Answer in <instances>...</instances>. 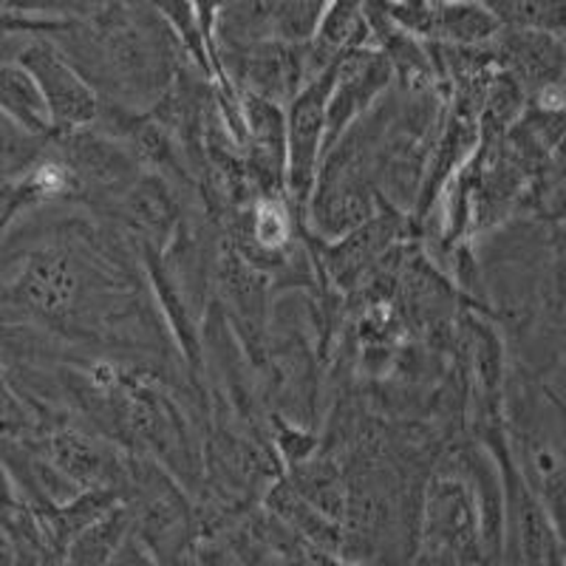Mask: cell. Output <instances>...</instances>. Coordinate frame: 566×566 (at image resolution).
<instances>
[{
  "mask_svg": "<svg viewBox=\"0 0 566 566\" xmlns=\"http://www.w3.org/2000/svg\"><path fill=\"white\" fill-rule=\"evenodd\" d=\"M419 560L479 564L484 558L476 493L464 476H437L424 490Z\"/></svg>",
  "mask_w": 566,
  "mask_h": 566,
  "instance_id": "obj_1",
  "label": "cell"
},
{
  "mask_svg": "<svg viewBox=\"0 0 566 566\" xmlns=\"http://www.w3.org/2000/svg\"><path fill=\"white\" fill-rule=\"evenodd\" d=\"M337 57L326 69L317 71L315 77L306 80L283 108L286 111V193L295 201V207H303V210H306L317 168H321L326 103L332 83H335Z\"/></svg>",
  "mask_w": 566,
  "mask_h": 566,
  "instance_id": "obj_2",
  "label": "cell"
},
{
  "mask_svg": "<svg viewBox=\"0 0 566 566\" xmlns=\"http://www.w3.org/2000/svg\"><path fill=\"white\" fill-rule=\"evenodd\" d=\"M18 63L32 74L45 108L52 116V134L85 128L99 119V97L71 60L45 34H34L18 52Z\"/></svg>",
  "mask_w": 566,
  "mask_h": 566,
  "instance_id": "obj_3",
  "label": "cell"
},
{
  "mask_svg": "<svg viewBox=\"0 0 566 566\" xmlns=\"http://www.w3.org/2000/svg\"><path fill=\"white\" fill-rule=\"evenodd\" d=\"M488 451L499 459V476L504 493V544L513 538L518 560L527 564H549L560 560V541L555 524L549 522L547 507L541 504L535 490L522 476L518 464L510 459V444L502 433H488Z\"/></svg>",
  "mask_w": 566,
  "mask_h": 566,
  "instance_id": "obj_4",
  "label": "cell"
},
{
  "mask_svg": "<svg viewBox=\"0 0 566 566\" xmlns=\"http://www.w3.org/2000/svg\"><path fill=\"white\" fill-rule=\"evenodd\" d=\"M394 69L386 54L374 43L352 45L337 57L335 83L328 91L326 103V136H323V154L352 128L363 114L380 99L382 91L391 85Z\"/></svg>",
  "mask_w": 566,
  "mask_h": 566,
  "instance_id": "obj_5",
  "label": "cell"
},
{
  "mask_svg": "<svg viewBox=\"0 0 566 566\" xmlns=\"http://www.w3.org/2000/svg\"><path fill=\"white\" fill-rule=\"evenodd\" d=\"M27 439L80 490H119V482L125 479V464L114 448L77 428H54L38 437V442L29 433Z\"/></svg>",
  "mask_w": 566,
  "mask_h": 566,
  "instance_id": "obj_6",
  "label": "cell"
},
{
  "mask_svg": "<svg viewBox=\"0 0 566 566\" xmlns=\"http://www.w3.org/2000/svg\"><path fill=\"white\" fill-rule=\"evenodd\" d=\"M91 125L69 134H52L63 148V168L69 170L71 179L83 181L103 190H128L136 181V159L123 139H114L108 134H94Z\"/></svg>",
  "mask_w": 566,
  "mask_h": 566,
  "instance_id": "obj_7",
  "label": "cell"
},
{
  "mask_svg": "<svg viewBox=\"0 0 566 566\" xmlns=\"http://www.w3.org/2000/svg\"><path fill=\"white\" fill-rule=\"evenodd\" d=\"M490 49L495 63L507 69L522 85H533V91L560 83L564 77V34L502 29L490 40Z\"/></svg>",
  "mask_w": 566,
  "mask_h": 566,
  "instance_id": "obj_8",
  "label": "cell"
},
{
  "mask_svg": "<svg viewBox=\"0 0 566 566\" xmlns=\"http://www.w3.org/2000/svg\"><path fill=\"white\" fill-rule=\"evenodd\" d=\"M402 216L394 210L374 212L371 219L363 221L360 227L348 230L346 235L326 244V266L328 275L335 277L340 286H352L360 281L366 272H371L374 261H380L391 241L399 235Z\"/></svg>",
  "mask_w": 566,
  "mask_h": 566,
  "instance_id": "obj_9",
  "label": "cell"
},
{
  "mask_svg": "<svg viewBox=\"0 0 566 566\" xmlns=\"http://www.w3.org/2000/svg\"><path fill=\"white\" fill-rule=\"evenodd\" d=\"M14 292L29 310L43 317H63L77 301L80 281L69 258L57 250H40L20 270Z\"/></svg>",
  "mask_w": 566,
  "mask_h": 566,
  "instance_id": "obj_10",
  "label": "cell"
},
{
  "mask_svg": "<svg viewBox=\"0 0 566 566\" xmlns=\"http://www.w3.org/2000/svg\"><path fill=\"white\" fill-rule=\"evenodd\" d=\"M125 212L128 219L145 232V239L165 244L174 235L176 219H179V205L174 199V190L161 176H136L134 185L125 190Z\"/></svg>",
  "mask_w": 566,
  "mask_h": 566,
  "instance_id": "obj_11",
  "label": "cell"
},
{
  "mask_svg": "<svg viewBox=\"0 0 566 566\" xmlns=\"http://www.w3.org/2000/svg\"><path fill=\"white\" fill-rule=\"evenodd\" d=\"M130 530H134V513L119 499L69 541L65 560L69 564H111Z\"/></svg>",
  "mask_w": 566,
  "mask_h": 566,
  "instance_id": "obj_12",
  "label": "cell"
},
{
  "mask_svg": "<svg viewBox=\"0 0 566 566\" xmlns=\"http://www.w3.org/2000/svg\"><path fill=\"white\" fill-rule=\"evenodd\" d=\"M216 275H219L221 292H224L227 303L239 315L241 326L258 328V321L264 317V275L239 250L221 252Z\"/></svg>",
  "mask_w": 566,
  "mask_h": 566,
  "instance_id": "obj_13",
  "label": "cell"
},
{
  "mask_svg": "<svg viewBox=\"0 0 566 566\" xmlns=\"http://www.w3.org/2000/svg\"><path fill=\"white\" fill-rule=\"evenodd\" d=\"M0 111H7L27 130L38 136H52V116L45 108L38 83L23 65L14 60H0Z\"/></svg>",
  "mask_w": 566,
  "mask_h": 566,
  "instance_id": "obj_14",
  "label": "cell"
},
{
  "mask_svg": "<svg viewBox=\"0 0 566 566\" xmlns=\"http://www.w3.org/2000/svg\"><path fill=\"white\" fill-rule=\"evenodd\" d=\"M502 32L482 0H437L433 40L448 45H488Z\"/></svg>",
  "mask_w": 566,
  "mask_h": 566,
  "instance_id": "obj_15",
  "label": "cell"
},
{
  "mask_svg": "<svg viewBox=\"0 0 566 566\" xmlns=\"http://www.w3.org/2000/svg\"><path fill=\"white\" fill-rule=\"evenodd\" d=\"M502 29L564 34V0H482Z\"/></svg>",
  "mask_w": 566,
  "mask_h": 566,
  "instance_id": "obj_16",
  "label": "cell"
},
{
  "mask_svg": "<svg viewBox=\"0 0 566 566\" xmlns=\"http://www.w3.org/2000/svg\"><path fill=\"white\" fill-rule=\"evenodd\" d=\"M290 484L326 518L340 522L343 510L348 507V499L340 473L332 468V462H303V470H297Z\"/></svg>",
  "mask_w": 566,
  "mask_h": 566,
  "instance_id": "obj_17",
  "label": "cell"
},
{
  "mask_svg": "<svg viewBox=\"0 0 566 566\" xmlns=\"http://www.w3.org/2000/svg\"><path fill=\"white\" fill-rule=\"evenodd\" d=\"M247 239H252V247L261 250V255L270 258L283 252V247L292 239L290 207L281 196H261L255 207L247 216Z\"/></svg>",
  "mask_w": 566,
  "mask_h": 566,
  "instance_id": "obj_18",
  "label": "cell"
},
{
  "mask_svg": "<svg viewBox=\"0 0 566 566\" xmlns=\"http://www.w3.org/2000/svg\"><path fill=\"white\" fill-rule=\"evenodd\" d=\"M332 0H272L270 32L286 43H310Z\"/></svg>",
  "mask_w": 566,
  "mask_h": 566,
  "instance_id": "obj_19",
  "label": "cell"
},
{
  "mask_svg": "<svg viewBox=\"0 0 566 566\" xmlns=\"http://www.w3.org/2000/svg\"><path fill=\"white\" fill-rule=\"evenodd\" d=\"M148 3L154 7V12L168 23L170 32L181 40L187 54L201 65V71H205L207 77H216V65H212L210 49H207L205 34H201L193 0H148Z\"/></svg>",
  "mask_w": 566,
  "mask_h": 566,
  "instance_id": "obj_20",
  "label": "cell"
},
{
  "mask_svg": "<svg viewBox=\"0 0 566 566\" xmlns=\"http://www.w3.org/2000/svg\"><path fill=\"white\" fill-rule=\"evenodd\" d=\"M45 139L49 136L32 134L7 111H0V176L32 168L38 156L43 154Z\"/></svg>",
  "mask_w": 566,
  "mask_h": 566,
  "instance_id": "obj_21",
  "label": "cell"
},
{
  "mask_svg": "<svg viewBox=\"0 0 566 566\" xmlns=\"http://www.w3.org/2000/svg\"><path fill=\"white\" fill-rule=\"evenodd\" d=\"M386 12L419 40H433L437 0H382Z\"/></svg>",
  "mask_w": 566,
  "mask_h": 566,
  "instance_id": "obj_22",
  "label": "cell"
},
{
  "mask_svg": "<svg viewBox=\"0 0 566 566\" xmlns=\"http://www.w3.org/2000/svg\"><path fill=\"white\" fill-rule=\"evenodd\" d=\"M29 431H34L32 413L20 402L7 371L0 366V433H7V437H27Z\"/></svg>",
  "mask_w": 566,
  "mask_h": 566,
  "instance_id": "obj_23",
  "label": "cell"
},
{
  "mask_svg": "<svg viewBox=\"0 0 566 566\" xmlns=\"http://www.w3.org/2000/svg\"><path fill=\"white\" fill-rule=\"evenodd\" d=\"M14 507H20L18 488H14L12 476H9L7 464L0 462V510H14Z\"/></svg>",
  "mask_w": 566,
  "mask_h": 566,
  "instance_id": "obj_24",
  "label": "cell"
},
{
  "mask_svg": "<svg viewBox=\"0 0 566 566\" xmlns=\"http://www.w3.org/2000/svg\"><path fill=\"white\" fill-rule=\"evenodd\" d=\"M9 196H12V193H9V190H0V207L7 205V199H9Z\"/></svg>",
  "mask_w": 566,
  "mask_h": 566,
  "instance_id": "obj_25",
  "label": "cell"
}]
</instances>
